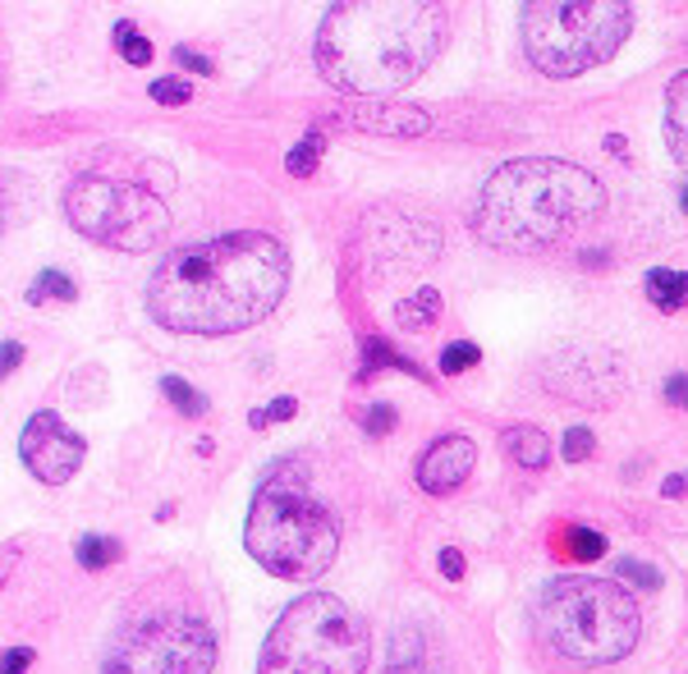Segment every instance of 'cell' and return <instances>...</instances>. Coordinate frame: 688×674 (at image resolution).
I'll list each match as a JSON object with an SVG mask.
<instances>
[{
  "instance_id": "obj_33",
  "label": "cell",
  "mask_w": 688,
  "mask_h": 674,
  "mask_svg": "<svg viewBox=\"0 0 688 674\" xmlns=\"http://www.w3.org/2000/svg\"><path fill=\"white\" fill-rule=\"evenodd\" d=\"M19 358H24V349H19L14 340H5V372H14V368H19Z\"/></svg>"
},
{
  "instance_id": "obj_20",
  "label": "cell",
  "mask_w": 688,
  "mask_h": 674,
  "mask_svg": "<svg viewBox=\"0 0 688 674\" xmlns=\"http://www.w3.org/2000/svg\"><path fill=\"white\" fill-rule=\"evenodd\" d=\"M116 47L129 64H152V41L133 28V24H116Z\"/></svg>"
},
{
  "instance_id": "obj_23",
  "label": "cell",
  "mask_w": 688,
  "mask_h": 674,
  "mask_svg": "<svg viewBox=\"0 0 688 674\" xmlns=\"http://www.w3.org/2000/svg\"><path fill=\"white\" fill-rule=\"evenodd\" d=\"M478 345L473 340H455L446 353H440V372H450V376H459V372H469L473 363H478Z\"/></svg>"
},
{
  "instance_id": "obj_29",
  "label": "cell",
  "mask_w": 688,
  "mask_h": 674,
  "mask_svg": "<svg viewBox=\"0 0 688 674\" xmlns=\"http://www.w3.org/2000/svg\"><path fill=\"white\" fill-rule=\"evenodd\" d=\"M294 413H299V404H294V399H276L271 409H257L249 422H253V426H271V422H280V418H294Z\"/></svg>"
},
{
  "instance_id": "obj_16",
  "label": "cell",
  "mask_w": 688,
  "mask_h": 674,
  "mask_svg": "<svg viewBox=\"0 0 688 674\" xmlns=\"http://www.w3.org/2000/svg\"><path fill=\"white\" fill-rule=\"evenodd\" d=\"M395 317L405 326H413V330H423V326H432L440 317V294H436V289H418L413 299H405L395 308Z\"/></svg>"
},
{
  "instance_id": "obj_31",
  "label": "cell",
  "mask_w": 688,
  "mask_h": 674,
  "mask_svg": "<svg viewBox=\"0 0 688 674\" xmlns=\"http://www.w3.org/2000/svg\"><path fill=\"white\" fill-rule=\"evenodd\" d=\"M440 574H446L450 582H459V578H463V555H459L455 546L440 551Z\"/></svg>"
},
{
  "instance_id": "obj_12",
  "label": "cell",
  "mask_w": 688,
  "mask_h": 674,
  "mask_svg": "<svg viewBox=\"0 0 688 674\" xmlns=\"http://www.w3.org/2000/svg\"><path fill=\"white\" fill-rule=\"evenodd\" d=\"M583 358L574 349V358H556V372H551V386H556L569 404H611L615 386H619V372H615V358L606 353L602 363H588L579 368Z\"/></svg>"
},
{
  "instance_id": "obj_30",
  "label": "cell",
  "mask_w": 688,
  "mask_h": 674,
  "mask_svg": "<svg viewBox=\"0 0 688 674\" xmlns=\"http://www.w3.org/2000/svg\"><path fill=\"white\" fill-rule=\"evenodd\" d=\"M174 64H189L193 74H216V70H212V60H203V56L189 51V47H174Z\"/></svg>"
},
{
  "instance_id": "obj_13",
  "label": "cell",
  "mask_w": 688,
  "mask_h": 674,
  "mask_svg": "<svg viewBox=\"0 0 688 674\" xmlns=\"http://www.w3.org/2000/svg\"><path fill=\"white\" fill-rule=\"evenodd\" d=\"M665 139H671L675 161L688 170V74L665 87Z\"/></svg>"
},
{
  "instance_id": "obj_14",
  "label": "cell",
  "mask_w": 688,
  "mask_h": 674,
  "mask_svg": "<svg viewBox=\"0 0 688 674\" xmlns=\"http://www.w3.org/2000/svg\"><path fill=\"white\" fill-rule=\"evenodd\" d=\"M505 449L515 455V464L528 468V473H538V468H546V459H551L546 432H538V426H515V432H505Z\"/></svg>"
},
{
  "instance_id": "obj_18",
  "label": "cell",
  "mask_w": 688,
  "mask_h": 674,
  "mask_svg": "<svg viewBox=\"0 0 688 674\" xmlns=\"http://www.w3.org/2000/svg\"><path fill=\"white\" fill-rule=\"evenodd\" d=\"M322 152H326V139H322V133H307V139H303L290 156H285V166H290V174H294V179H307V174L317 170Z\"/></svg>"
},
{
  "instance_id": "obj_4",
  "label": "cell",
  "mask_w": 688,
  "mask_h": 674,
  "mask_svg": "<svg viewBox=\"0 0 688 674\" xmlns=\"http://www.w3.org/2000/svg\"><path fill=\"white\" fill-rule=\"evenodd\" d=\"M243 546L276 578L290 582L322 578L340 546L336 509L317 496L299 464H276L253 491Z\"/></svg>"
},
{
  "instance_id": "obj_28",
  "label": "cell",
  "mask_w": 688,
  "mask_h": 674,
  "mask_svg": "<svg viewBox=\"0 0 688 674\" xmlns=\"http://www.w3.org/2000/svg\"><path fill=\"white\" fill-rule=\"evenodd\" d=\"M619 578L638 582V588H656V582H661V574L652 565H638V559H619Z\"/></svg>"
},
{
  "instance_id": "obj_6",
  "label": "cell",
  "mask_w": 688,
  "mask_h": 674,
  "mask_svg": "<svg viewBox=\"0 0 688 674\" xmlns=\"http://www.w3.org/2000/svg\"><path fill=\"white\" fill-rule=\"evenodd\" d=\"M367 624L340 597L307 592L285 611L262 647L257 674H363Z\"/></svg>"
},
{
  "instance_id": "obj_2",
  "label": "cell",
  "mask_w": 688,
  "mask_h": 674,
  "mask_svg": "<svg viewBox=\"0 0 688 674\" xmlns=\"http://www.w3.org/2000/svg\"><path fill=\"white\" fill-rule=\"evenodd\" d=\"M450 10L436 0H349L322 19L317 70L353 97H395L440 56Z\"/></svg>"
},
{
  "instance_id": "obj_19",
  "label": "cell",
  "mask_w": 688,
  "mask_h": 674,
  "mask_svg": "<svg viewBox=\"0 0 688 674\" xmlns=\"http://www.w3.org/2000/svg\"><path fill=\"white\" fill-rule=\"evenodd\" d=\"M161 390H166V399H170L180 413H189V418H203V413H207V399L197 395V390L189 386V381H180V376H166V381H161Z\"/></svg>"
},
{
  "instance_id": "obj_5",
  "label": "cell",
  "mask_w": 688,
  "mask_h": 674,
  "mask_svg": "<svg viewBox=\"0 0 688 674\" xmlns=\"http://www.w3.org/2000/svg\"><path fill=\"white\" fill-rule=\"evenodd\" d=\"M532 619L538 642L574 670L615 665L638 642V605L606 578H556Z\"/></svg>"
},
{
  "instance_id": "obj_32",
  "label": "cell",
  "mask_w": 688,
  "mask_h": 674,
  "mask_svg": "<svg viewBox=\"0 0 688 674\" xmlns=\"http://www.w3.org/2000/svg\"><path fill=\"white\" fill-rule=\"evenodd\" d=\"M28 665H33V651L28 647H14L10 657H5V674H28Z\"/></svg>"
},
{
  "instance_id": "obj_22",
  "label": "cell",
  "mask_w": 688,
  "mask_h": 674,
  "mask_svg": "<svg viewBox=\"0 0 688 674\" xmlns=\"http://www.w3.org/2000/svg\"><path fill=\"white\" fill-rule=\"evenodd\" d=\"M28 299L33 303H41V299H74V280L60 276V272H41L37 285L28 289Z\"/></svg>"
},
{
  "instance_id": "obj_26",
  "label": "cell",
  "mask_w": 688,
  "mask_h": 674,
  "mask_svg": "<svg viewBox=\"0 0 688 674\" xmlns=\"http://www.w3.org/2000/svg\"><path fill=\"white\" fill-rule=\"evenodd\" d=\"M390 426H395V409H390V404H372V409L363 413V432L367 436H386Z\"/></svg>"
},
{
  "instance_id": "obj_15",
  "label": "cell",
  "mask_w": 688,
  "mask_h": 674,
  "mask_svg": "<svg viewBox=\"0 0 688 674\" xmlns=\"http://www.w3.org/2000/svg\"><path fill=\"white\" fill-rule=\"evenodd\" d=\"M648 299H652L661 312H679V308L688 303V276L656 266V272H648Z\"/></svg>"
},
{
  "instance_id": "obj_10",
  "label": "cell",
  "mask_w": 688,
  "mask_h": 674,
  "mask_svg": "<svg viewBox=\"0 0 688 674\" xmlns=\"http://www.w3.org/2000/svg\"><path fill=\"white\" fill-rule=\"evenodd\" d=\"M24 464L33 468V473L41 478V482H70L74 473H79V464H83V455H87V445H83V436L74 432V426H64L56 413H37V418H28V426H24Z\"/></svg>"
},
{
  "instance_id": "obj_3",
  "label": "cell",
  "mask_w": 688,
  "mask_h": 674,
  "mask_svg": "<svg viewBox=\"0 0 688 674\" xmlns=\"http://www.w3.org/2000/svg\"><path fill=\"white\" fill-rule=\"evenodd\" d=\"M606 193L602 184L569 166V161H542V156H523V161L500 166L478 197L473 230L482 243L500 253H546L556 243L602 216Z\"/></svg>"
},
{
  "instance_id": "obj_8",
  "label": "cell",
  "mask_w": 688,
  "mask_h": 674,
  "mask_svg": "<svg viewBox=\"0 0 688 674\" xmlns=\"http://www.w3.org/2000/svg\"><path fill=\"white\" fill-rule=\"evenodd\" d=\"M212 624L180 605H147L138 615H124L101 657V674H212Z\"/></svg>"
},
{
  "instance_id": "obj_34",
  "label": "cell",
  "mask_w": 688,
  "mask_h": 674,
  "mask_svg": "<svg viewBox=\"0 0 688 674\" xmlns=\"http://www.w3.org/2000/svg\"><path fill=\"white\" fill-rule=\"evenodd\" d=\"M684 491H688V473H679V478L665 482V496H684Z\"/></svg>"
},
{
  "instance_id": "obj_25",
  "label": "cell",
  "mask_w": 688,
  "mask_h": 674,
  "mask_svg": "<svg viewBox=\"0 0 688 674\" xmlns=\"http://www.w3.org/2000/svg\"><path fill=\"white\" fill-rule=\"evenodd\" d=\"M152 101H161V106H180V101H189V83L174 74V79H157L152 83Z\"/></svg>"
},
{
  "instance_id": "obj_17",
  "label": "cell",
  "mask_w": 688,
  "mask_h": 674,
  "mask_svg": "<svg viewBox=\"0 0 688 674\" xmlns=\"http://www.w3.org/2000/svg\"><path fill=\"white\" fill-rule=\"evenodd\" d=\"M74 555H79L83 569H106V565H116L124 551H120V542H110V537H83Z\"/></svg>"
},
{
  "instance_id": "obj_21",
  "label": "cell",
  "mask_w": 688,
  "mask_h": 674,
  "mask_svg": "<svg viewBox=\"0 0 688 674\" xmlns=\"http://www.w3.org/2000/svg\"><path fill=\"white\" fill-rule=\"evenodd\" d=\"M363 372H372V368H405V372H413V376H423V368H413L405 353H395L390 345H382V340H367L363 345Z\"/></svg>"
},
{
  "instance_id": "obj_9",
  "label": "cell",
  "mask_w": 688,
  "mask_h": 674,
  "mask_svg": "<svg viewBox=\"0 0 688 674\" xmlns=\"http://www.w3.org/2000/svg\"><path fill=\"white\" fill-rule=\"evenodd\" d=\"M64 216H70L74 230L120 253L157 249L170 230V212L157 193L143 184H129V179H110V174L74 179V189L64 193Z\"/></svg>"
},
{
  "instance_id": "obj_35",
  "label": "cell",
  "mask_w": 688,
  "mask_h": 674,
  "mask_svg": "<svg viewBox=\"0 0 688 674\" xmlns=\"http://www.w3.org/2000/svg\"><path fill=\"white\" fill-rule=\"evenodd\" d=\"M679 207H684V212H688V189H684V193H679Z\"/></svg>"
},
{
  "instance_id": "obj_1",
  "label": "cell",
  "mask_w": 688,
  "mask_h": 674,
  "mask_svg": "<svg viewBox=\"0 0 688 674\" xmlns=\"http://www.w3.org/2000/svg\"><path fill=\"white\" fill-rule=\"evenodd\" d=\"M290 289V253L271 234H226L174 253L147 285V312L184 335L257 326Z\"/></svg>"
},
{
  "instance_id": "obj_27",
  "label": "cell",
  "mask_w": 688,
  "mask_h": 674,
  "mask_svg": "<svg viewBox=\"0 0 688 674\" xmlns=\"http://www.w3.org/2000/svg\"><path fill=\"white\" fill-rule=\"evenodd\" d=\"M592 449H596V441H592V432H583V426H574V432L565 436V459L569 464H583Z\"/></svg>"
},
{
  "instance_id": "obj_7",
  "label": "cell",
  "mask_w": 688,
  "mask_h": 674,
  "mask_svg": "<svg viewBox=\"0 0 688 674\" xmlns=\"http://www.w3.org/2000/svg\"><path fill=\"white\" fill-rule=\"evenodd\" d=\"M633 10L619 0H538L523 10V51L532 70L574 79L606 64L629 33Z\"/></svg>"
},
{
  "instance_id": "obj_24",
  "label": "cell",
  "mask_w": 688,
  "mask_h": 674,
  "mask_svg": "<svg viewBox=\"0 0 688 674\" xmlns=\"http://www.w3.org/2000/svg\"><path fill=\"white\" fill-rule=\"evenodd\" d=\"M569 555L574 559H602L606 555V537L602 532H588V528H574L569 532Z\"/></svg>"
},
{
  "instance_id": "obj_11",
  "label": "cell",
  "mask_w": 688,
  "mask_h": 674,
  "mask_svg": "<svg viewBox=\"0 0 688 674\" xmlns=\"http://www.w3.org/2000/svg\"><path fill=\"white\" fill-rule=\"evenodd\" d=\"M478 464V449L469 436H440L423 459H418V486L432 491V496H450L455 486L469 482Z\"/></svg>"
}]
</instances>
